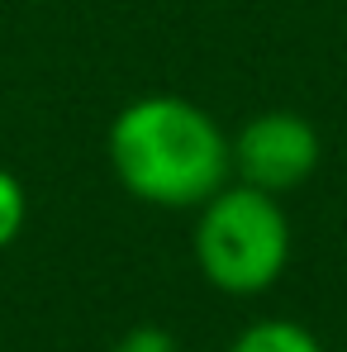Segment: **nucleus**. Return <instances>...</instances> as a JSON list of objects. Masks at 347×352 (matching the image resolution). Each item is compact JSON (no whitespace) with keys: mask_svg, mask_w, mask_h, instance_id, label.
Here are the masks:
<instances>
[{"mask_svg":"<svg viewBox=\"0 0 347 352\" xmlns=\"http://www.w3.org/2000/svg\"><path fill=\"white\" fill-rule=\"evenodd\" d=\"M105 157L119 190L153 210H200L233 181L229 133L186 96H138L105 133Z\"/></svg>","mask_w":347,"mask_h":352,"instance_id":"obj_1","label":"nucleus"},{"mask_svg":"<svg viewBox=\"0 0 347 352\" xmlns=\"http://www.w3.org/2000/svg\"><path fill=\"white\" fill-rule=\"evenodd\" d=\"M190 252L200 276L219 295H233V300L267 295L286 276L290 252H295V229L281 195H267L243 181L219 186L195 210Z\"/></svg>","mask_w":347,"mask_h":352,"instance_id":"obj_2","label":"nucleus"},{"mask_svg":"<svg viewBox=\"0 0 347 352\" xmlns=\"http://www.w3.org/2000/svg\"><path fill=\"white\" fill-rule=\"evenodd\" d=\"M233 181L257 186L267 195H286L304 186L324 162V138L300 110H262L243 119V129L229 133Z\"/></svg>","mask_w":347,"mask_h":352,"instance_id":"obj_3","label":"nucleus"},{"mask_svg":"<svg viewBox=\"0 0 347 352\" xmlns=\"http://www.w3.org/2000/svg\"><path fill=\"white\" fill-rule=\"evenodd\" d=\"M229 352H328V348L309 324L271 314V319H252L229 343Z\"/></svg>","mask_w":347,"mask_h":352,"instance_id":"obj_4","label":"nucleus"},{"mask_svg":"<svg viewBox=\"0 0 347 352\" xmlns=\"http://www.w3.org/2000/svg\"><path fill=\"white\" fill-rule=\"evenodd\" d=\"M24 224H29V190L10 167H0V252L19 243Z\"/></svg>","mask_w":347,"mask_h":352,"instance_id":"obj_5","label":"nucleus"},{"mask_svg":"<svg viewBox=\"0 0 347 352\" xmlns=\"http://www.w3.org/2000/svg\"><path fill=\"white\" fill-rule=\"evenodd\" d=\"M110 352H181V348H176V338L162 324H138V329L119 333Z\"/></svg>","mask_w":347,"mask_h":352,"instance_id":"obj_6","label":"nucleus"}]
</instances>
